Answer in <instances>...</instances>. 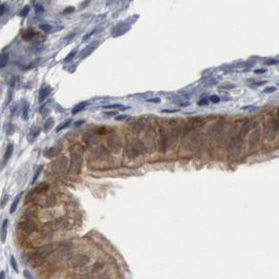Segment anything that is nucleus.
<instances>
[{"label": "nucleus", "mask_w": 279, "mask_h": 279, "mask_svg": "<svg viewBox=\"0 0 279 279\" xmlns=\"http://www.w3.org/2000/svg\"><path fill=\"white\" fill-rule=\"evenodd\" d=\"M70 172L73 175L79 174L80 169H81L82 162H83V154L84 148L82 145L75 144L70 147Z\"/></svg>", "instance_id": "1"}, {"label": "nucleus", "mask_w": 279, "mask_h": 279, "mask_svg": "<svg viewBox=\"0 0 279 279\" xmlns=\"http://www.w3.org/2000/svg\"><path fill=\"white\" fill-rule=\"evenodd\" d=\"M54 250H55V246L53 244H44V246H41L39 248H37L33 252V254H32V257H35V258L43 260V258L51 255L54 252Z\"/></svg>", "instance_id": "2"}, {"label": "nucleus", "mask_w": 279, "mask_h": 279, "mask_svg": "<svg viewBox=\"0 0 279 279\" xmlns=\"http://www.w3.org/2000/svg\"><path fill=\"white\" fill-rule=\"evenodd\" d=\"M278 130L277 118H271L265 124V135L268 140H273Z\"/></svg>", "instance_id": "3"}, {"label": "nucleus", "mask_w": 279, "mask_h": 279, "mask_svg": "<svg viewBox=\"0 0 279 279\" xmlns=\"http://www.w3.org/2000/svg\"><path fill=\"white\" fill-rule=\"evenodd\" d=\"M90 258L87 256V255L84 254H79L73 256V258L70 259V265H73V268H80V267H84L86 265L88 262H89Z\"/></svg>", "instance_id": "4"}, {"label": "nucleus", "mask_w": 279, "mask_h": 279, "mask_svg": "<svg viewBox=\"0 0 279 279\" xmlns=\"http://www.w3.org/2000/svg\"><path fill=\"white\" fill-rule=\"evenodd\" d=\"M66 164H67V160L66 157H61V159L56 160L55 162H53L51 164V170L55 172L56 174H61L62 172H64L66 168Z\"/></svg>", "instance_id": "5"}, {"label": "nucleus", "mask_w": 279, "mask_h": 279, "mask_svg": "<svg viewBox=\"0 0 279 279\" xmlns=\"http://www.w3.org/2000/svg\"><path fill=\"white\" fill-rule=\"evenodd\" d=\"M18 229L22 231L24 234H31L34 231H36L37 227L32 220H23V222H19Z\"/></svg>", "instance_id": "6"}, {"label": "nucleus", "mask_w": 279, "mask_h": 279, "mask_svg": "<svg viewBox=\"0 0 279 279\" xmlns=\"http://www.w3.org/2000/svg\"><path fill=\"white\" fill-rule=\"evenodd\" d=\"M107 143H108V146H109V148L111 149L113 152H116V153L120 152L121 141H120V139H119L118 137H116V135H111V137L108 138Z\"/></svg>", "instance_id": "7"}, {"label": "nucleus", "mask_w": 279, "mask_h": 279, "mask_svg": "<svg viewBox=\"0 0 279 279\" xmlns=\"http://www.w3.org/2000/svg\"><path fill=\"white\" fill-rule=\"evenodd\" d=\"M142 146L140 142H130L128 143V155L130 157H137L140 154V147Z\"/></svg>", "instance_id": "8"}, {"label": "nucleus", "mask_w": 279, "mask_h": 279, "mask_svg": "<svg viewBox=\"0 0 279 279\" xmlns=\"http://www.w3.org/2000/svg\"><path fill=\"white\" fill-rule=\"evenodd\" d=\"M256 125H257V121H255V120H250V121H248V122L243 123V125L241 126V129H240L241 137H244L251 129L255 128Z\"/></svg>", "instance_id": "9"}, {"label": "nucleus", "mask_w": 279, "mask_h": 279, "mask_svg": "<svg viewBox=\"0 0 279 279\" xmlns=\"http://www.w3.org/2000/svg\"><path fill=\"white\" fill-rule=\"evenodd\" d=\"M260 138H261V130L259 127H257V128H255L254 130L251 132L250 137H249V142H250L251 145H255L259 142Z\"/></svg>", "instance_id": "10"}, {"label": "nucleus", "mask_w": 279, "mask_h": 279, "mask_svg": "<svg viewBox=\"0 0 279 279\" xmlns=\"http://www.w3.org/2000/svg\"><path fill=\"white\" fill-rule=\"evenodd\" d=\"M67 227V222L64 218H58L55 222H53V227L51 229L53 230H63Z\"/></svg>", "instance_id": "11"}, {"label": "nucleus", "mask_w": 279, "mask_h": 279, "mask_svg": "<svg viewBox=\"0 0 279 279\" xmlns=\"http://www.w3.org/2000/svg\"><path fill=\"white\" fill-rule=\"evenodd\" d=\"M229 149H230V152H235L239 153V150H240V141L238 139H233L230 142V146H229Z\"/></svg>", "instance_id": "12"}, {"label": "nucleus", "mask_w": 279, "mask_h": 279, "mask_svg": "<svg viewBox=\"0 0 279 279\" xmlns=\"http://www.w3.org/2000/svg\"><path fill=\"white\" fill-rule=\"evenodd\" d=\"M51 91V88L49 87V86H45V87L41 88L40 92H39V102H43V101L48 97Z\"/></svg>", "instance_id": "13"}, {"label": "nucleus", "mask_w": 279, "mask_h": 279, "mask_svg": "<svg viewBox=\"0 0 279 279\" xmlns=\"http://www.w3.org/2000/svg\"><path fill=\"white\" fill-rule=\"evenodd\" d=\"M37 214H38L37 209L34 208V207H32V208H29V209L25 210L24 213H23V216L26 218V220H32L33 218L36 217Z\"/></svg>", "instance_id": "14"}, {"label": "nucleus", "mask_w": 279, "mask_h": 279, "mask_svg": "<svg viewBox=\"0 0 279 279\" xmlns=\"http://www.w3.org/2000/svg\"><path fill=\"white\" fill-rule=\"evenodd\" d=\"M49 188V186H48V184H46V183H41V184H39L38 186H36L35 188H34L32 191L34 192V193H36L37 195H39V194H41V193H43V192H45L46 191L47 189Z\"/></svg>", "instance_id": "15"}, {"label": "nucleus", "mask_w": 279, "mask_h": 279, "mask_svg": "<svg viewBox=\"0 0 279 279\" xmlns=\"http://www.w3.org/2000/svg\"><path fill=\"white\" fill-rule=\"evenodd\" d=\"M12 153H13V145L12 144H8V147H6V151L5 153H4V157H3V162H2V167H3L4 165H5L6 163H8V159H10L11 157H12Z\"/></svg>", "instance_id": "16"}, {"label": "nucleus", "mask_w": 279, "mask_h": 279, "mask_svg": "<svg viewBox=\"0 0 279 279\" xmlns=\"http://www.w3.org/2000/svg\"><path fill=\"white\" fill-rule=\"evenodd\" d=\"M53 229H51V227L49 226H44L42 227V228L40 229V235L42 237H51V234H53Z\"/></svg>", "instance_id": "17"}, {"label": "nucleus", "mask_w": 279, "mask_h": 279, "mask_svg": "<svg viewBox=\"0 0 279 279\" xmlns=\"http://www.w3.org/2000/svg\"><path fill=\"white\" fill-rule=\"evenodd\" d=\"M60 149H61V147H60V146L51 147V149H48V150H47L46 152H45V157H56L57 154H59Z\"/></svg>", "instance_id": "18"}, {"label": "nucleus", "mask_w": 279, "mask_h": 279, "mask_svg": "<svg viewBox=\"0 0 279 279\" xmlns=\"http://www.w3.org/2000/svg\"><path fill=\"white\" fill-rule=\"evenodd\" d=\"M8 219H4L3 222H2V227H1V233H0V235H1V241L2 243H4L6 239V234H8Z\"/></svg>", "instance_id": "19"}, {"label": "nucleus", "mask_w": 279, "mask_h": 279, "mask_svg": "<svg viewBox=\"0 0 279 279\" xmlns=\"http://www.w3.org/2000/svg\"><path fill=\"white\" fill-rule=\"evenodd\" d=\"M56 202H57V200H56V197L54 195H49L47 196L46 198L44 200V204H43V207H46V208H49V207H53L56 205Z\"/></svg>", "instance_id": "20"}, {"label": "nucleus", "mask_w": 279, "mask_h": 279, "mask_svg": "<svg viewBox=\"0 0 279 279\" xmlns=\"http://www.w3.org/2000/svg\"><path fill=\"white\" fill-rule=\"evenodd\" d=\"M87 105H88V102H87V101H85V102L79 103V104H77V105L75 106V107L73 108V110H71V113H73V114L78 113V112H80L81 110H83L84 108H85Z\"/></svg>", "instance_id": "21"}, {"label": "nucleus", "mask_w": 279, "mask_h": 279, "mask_svg": "<svg viewBox=\"0 0 279 279\" xmlns=\"http://www.w3.org/2000/svg\"><path fill=\"white\" fill-rule=\"evenodd\" d=\"M36 35H37V33L35 31H33V29H26L25 32H23L22 38L24 39V40H31V39L34 38Z\"/></svg>", "instance_id": "22"}, {"label": "nucleus", "mask_w": 279, "mask_h": 279, "mask_svg": "<svg viewBox=\"0 0 279 279\" xmlns=\"http://www.w3.org/2000/svg\"><path fill=\"white\" fill-rule=\"evenodd\" d=\"M98 44H99V43H97V44H96V43H94V44H90L88 47H86V48L84 49L83 51H82V55H81L82 58H85V57H87L88 55H90V54L92 53V51L95 49V47H96Z\"/></svg>", "instance_id": "23"}, {"label": "nucleus", "mask_w": 279, "mask_h": 279, "mask_svg": "<svg viewBox=\"0 0 279 279\" xmlns=\"http://www.w3.org/2000/svg\"><path fill=\"white\" fill-rule=\"evenodd\" d=\"M22 193H23V192H20V193H19L18 195H17L16 197H15L14 202H13L12 206H11V213H14V212L16 211V209H17V206H18L19 202H20V198H21V196H22Z\"/></svg>", "instance_id": "24"}, {"label": "nucleus", "mask_w": 279, "mask_h": 279, "mask_svg": "<svg viewBox=\"0 0 279 279\" xmlns=\"http://www.w3.org/2000/svg\"><path fill=\"white\" fill-rule=\"evenodd\" d=\"M70 248H71L70 241H63V243H60L58 244V249L60 251H63V252H67Z\"/></svg>", "instance_id": "25"}, {"label": "nucleus", "mask_w": 279, "mask_h": 279, "mask_svg": "<svg viewBox=\"0 0 279 279\" xmlns=\"http://www.w3.org/2000/svg\"><path fill=\"white\" fill-rule=\"evenodd\" d=\"M8 53L1 54L0 55V68H3L8 64Z\"/></svg>", "instance_id": "26"}, {"label": "nucleus", "mask_w": 279, "mask_h": 279, "mask_svg": "<svg viewBox=\"0 0 279 279\" xmlns=\"http://www.w3.org/2000/svg\"><path fill=\"white\" fill-rule=\"evenodd\" d=\"M53 125H54V119L53 118H49L48 120L45 122V124H44V131H45V132H47V131H48L49 129L53 127Z\"/></svg>", "instance_id": "27"}, {"label": "nucleus", "mask_w": 279, "mask_h": 279, "mask_svg": "<svg viewBox=\"0 0 279 279\" xmlns=\"http://www.w3.org/2000/svg\"><path fill=\"white\" fill-rule=\"evenodd\" d=\"M105 109H108V108H121V110H125L127 109L126 106L122 105V104H110V105H106L104 106Z\"/></svg>", "instance_id": "28"}, {"label": "nucleus", "mask_w": 279, "mask_h": 279, "mask_svg": "<svg viewBox=\"0 0 279 279\" xmlns=\"http://www.w3.org/2000/svg\"><path fill=\"white\" fill-rule=\"evenodd\" d=\"M70 123H71V120H67V121H66V122H64L63 124H61V125H60L59 127H57V129H56V131H57V132H59V131H61L62 129H64V128H66V127H67V126H70Z\"/></svg>", "instance_id": "29"}, {"label": "nucleus", "mask_w": 279, "mask_h": 279, "mask_svg": "<svg viewBox=\"0 0 279 279\" xmlns=\"http://www.w3.org/2000/svg\"><path fill=\"white\" fill-rule=\"evenodd\" d=\"M83 141L85 143H90L92 141V139H94V137H92V135L91 133H84V135H83Z\"/></svg>", "instance_id": "30"}, {"label": "nucleus", "mask_w": 279, "mask_h": 279, "mask_svg": "<svg viewBox=\"0 0 279 279\" xmlns=\"http://www.w3.org/2000/svg\"><path fill=\"white\" fill-rule=\"evenodd\" d=\"M11 265H12V267H13V269H14V271L18 273V265H17V261L15 260L14 256H11Z\"/></svg>", "instance_id": "31"}, {"label": "nucleus", "mask_w": 279, "mask_h": 279, "mask_svg": "<svg viewBox=\"0 0 279 279\" xmlns=\"http://www.w3.org/2000/svg\"><path fill=\"white\" fill-rule=\"evenodd\" d=\"M39 27H40L43 32H45V33H48V32L51 29V26L49 24H40L39 25Z\"/></svg>", "instance_id": "32"}, {"label": "nucleus", "mask_w": 279, "mask_h": 279, "mask_svg": "<svg viewBox=\"0 0 279 279\" xmlns=\"http://www.w3.org/2000/svg\"><path fill=\"white\" fill-rule=\"evenodd\" d=\"M29 5L24 6V8H23V10L20 12V16H21V17L26 16V15L29 14Z\"/></svg>", "instance_id": "33"}, {"label": "nucleus", "mask_w": 279, "mask_h": 279, "mask_svg": "<svg viewBox=\"0 0 279 279\" xmlns=\"http://www.w3.org/2000/svg\"><path fill=\"white\" fill-rule=\"evenodd\" d=\"M42 168H43V166H40V167L38 168V170L36 171V174H35V176H34V178H33V181H32V184H34L36 181V179L38 178V176H39V174H40V172L42 171Z\"/></svg>", "instance_id": "34"}, {"label": "nucleus", "mask_w": 279, "mask_h": 279, "mask_svg": "<svg viewBox=\"0 0 279 279\" xmlns=\"http://www.w3.org/2000/svg\"><path fill=\"white\" fill-rule=\"evenodd\" d=\"M210 100H211V102H213V103H218L220 101V99H219V97L218 96H215V95H213V96H211L210 97Z\"/></svg>", "instance_id": "35"}, {"label": "nucleus", "mask_w": 279, "mask_h": 279, "mask_svg": "<svg viewBox=\"0 0 279 279\" xmlns=\"http://www.w3.org/2000/svg\"><path fill=\"white\" fill-rule=\"evenodd\" d=\"M27 111H29V105L26 104V106H24V110H23V120L26 121L27 120Z\"/></svg>", "instance_id": "36"}, {"label": "nucleus", "mask_w": 279, "mask_h": 279, "mask_svg": "<svg viewBox=\"0 0 279 279\" xmlns=\"http://www.w3.org/2000/svg\"><path fill=\"white\" fill-rule=\"evenodd\" d=\"M75 55H76V51H71V53L70 54V55H68L67 57L65 58V62H70V60L73 58V56H75Z\"/></svg>", "instance_id": "37"}, {"label": "nucleus", "mask_w": 279, "mask_h": 279, "mask_svg": "<svg viewBox=\"0 0 279 279\" xmlns=\"http://www.w3.org/2000/svg\"><path fill=\"white\" fill-rule=\"evenodd\" d=\"M146 102H149V103H157V104H159V103L161 102V99H160V98H154V99H148V100H147Z\"/></svg>", "instance_id": "38"}, {"label": "nucleus", "mask_w": 279, "mask_h": 279, "mask_svg": "<svg viewBox=\"0 0 279 279\" xmlns=\"http://www.w3.org/2000/svg\"><path fill=\"white\" fill-rule=\"evenodd\" d=\"M23 274H24V277H25V279H34L33 275H32V274L29 273V272L27 271V270H25V271H24V273H23Z\"/></svg>", "instance_id": "39"}, {"label": "nucleus", "mask_w": 279, "mask_h": 279, "mask_svg": "<svg viewBox=\"0 0 279 279\" xmlns=\"http://www.w3.org/2000/svg\"><path fill=\"white\" fill-rule=\"evenodd\" d=\"M179 109H173V110H170V109H163L162 110V112H167V113H175V112H178Z\"/></svg>", "instance_id": "40"}, {"label": "nucleus", "mask_w": 279, "mask_h": 279, "mask_svg": "<svg viewBox=\"0 0 279 279\" xmlns=\"http://www.w3.org/2000/svg\"><path fill=\"white\" fill-rule=\"evenodd\" d=\"M35 11H36V13H41V12H43V11H44V8H43L41 4H37Z\"/></svg>", "instance_id": "41"}, {"label": "nucleus", "mask_w": 279, "mask_h": 279, "mask_svg": "<svg viewBox=\"0 0 279 279\" xmlns=\"http://www.w3.org/2000/svg\"><path fill=\"white\" fill-rule=\"evenodd\" d=\"M73 11H75V8L73 6H70V8H67L66 10L63 11V14H70V13H73Z\"/></svg>", "instance_id": "42"}, {"label": "nucleus", "mask_w": 279, "mask_h": 279, "mask_svg": "<svg viewBox=\"0 0 279 279\" xmlns=\"http://www.w3.org/2000/svg\"><path fill=\"white\" fill-rule=\"evenodd\" d=\"M276 88L275 87H269V88H265V90H263V92H265V94H270V92H273L275 91Z\"/></svg>", "instance_id": "43"}, {"label": "nucleus", "mask_w": 279, "mask_h": 279, "mask_svg": "<svg viewBox=\"0 0 279 279\" xmlns=\"http://www.w3.org/2000/svg\"><path fill=\"white\" fill-rule=\"evenodd\" d=\"M5 10H6V8H5V5H4V4H0V16L4 14Z\"/></svg>", "instance_id": "44"}, {"label": "nucleus", "mask_w": 279, "mask_h": 279, "mask_svg": "<svg viewBox=\"0 0 279 279\" xmlns=\"http://www.w3.org/2000/svg\"><path fill=\"white\" fill-rule=\"evenodd\" d=\"M95 32H96V31H95V29H94V31H91V32H90V33L88 34V35H85V36L83 37V40H86V39H88V38H89V37H91L92 35H94V33H95Z\"/></svg>", "instance_id": "45"}, {"label": "nucleus", "mask_w": 279, "mask_h": 279, "mask_svg": "<svg viewBox=\"0 0 279 279\" xmlns=\"http://www.w3.org/2000/svg\"><path fill=\"white\" fill-rule=\"evenodd\" d=\"M208 104V100L207 99H203L200 100V102H198V105H207Z\"/></svg>", "instance_id": "46"}, {"label": "nucleus", "mask_w": 279, "mask_h": 279, "mask_svg": "<svg viewBox=\"0 0 279 279\" xmlns=\"http://www.w3.org/2000/svg\"><path fill=\"white\" fill-rule=\"evenodd\" d=\"M126 118H127V116H118L116 118V121H121V120H125Z\"/></svg>", "instance_id": "47"}, {"label": "nucleus", "mask_w": 279, "mask_h": 279, "mask_svg": "<svg viewBox=\"0 0 279 279\" xmlns=\"http://www.w3.org/2000/svg\"><path fill=\"white\" fill-rule=\"evenodd\" d=\"M97 132H98L99 135H103V133L106 132V129H105V128H100L98 131H97Z\"/></svg>", "instance_id": "48"}, {"label": "nucleus", "mask_w": 279, "mask_h": 279, "mask_svg": "<svg viewBox=\"0 0 279 279\" xmlns=\"http://www.w3.org/2000/svg\"><path fill=\"white\" fill-rule=\"evenodd\" d=\"M105 114H107V116H116V111H108V112H105Z\"/></svg>", "instance_id": "49"}, {"label": "nucleus", "mask_w": 279, "mask_h": 279, "mask_svg": "<svg viewBox=\"0 0 279 279\" xmlns=\"http://www.w3.org/2000/svg\"><path fill=\"white\" fill-rule=\"evenodd\" d=\"M84 123H85V122H84V121H78V122H76V123H75V126H77V127H78V126H80V125L84 124Z\"/></svg>", "instance_id": "50"}, {"label": "nucleus", "mask_w": 279, "mask_h": 279, "mask_svg": "<svg viewBox=\"0 0 279 279\" xmlns=\"http://www.w3.org/2000/svg\"><path fill=\"white\" fill-rule=\"evenodd\" d=\"M5 278V274H4V272H0V279H4Z\"/></svg>", "instance_id": "51"}, {"label": "nucleus", "mask_w": 279, "mask_h": 279, "mask_svg": "<svg viewBox=\"0 0 279 279\" xmlns=\"http://www.w3.org/2000/svg\"><path fill=\"white\" fill-rule=\"evenodd\" d=\"M255 73H265V70H255Z\"/></svg>", "instance_id": "52"}, {"label": "nucleus", "mask_w": 279, "mask_h": 279, "mask_svg": "<svg viewBox=\"0 0 279 279\" xmlns=\"http://www.w3.org/2000/svg\"><path fill=\"white\" fill-rule=\"evenodd\" d=\"M95 279H106V278L104 277V276H101L100 275V276H97V277L95 278Z\"/></svg>", "instance_id": "53"}]
</instances>
